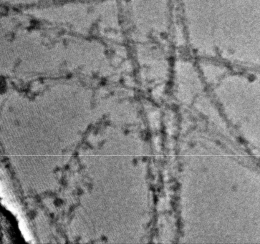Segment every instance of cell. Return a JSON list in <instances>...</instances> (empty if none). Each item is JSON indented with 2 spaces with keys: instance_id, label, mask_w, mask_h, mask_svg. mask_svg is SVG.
<instances>
[{
  "instance_id": "cell-1",
  "label": "cell",
  "mask_w": 260,
  "mask_h": 244,
  "mask_svg": "<svg viewBox=\"0 0 260 244\" xmlns=\"http://www.w3.org/2000/svg\"><path fill=\"white\" fill-rule=\"evenodd\" d=\"M19 228H20V231L22 232L25 239L28 242L30 241V240H32V237H31V235L30 233H29L28 228H27V226H26L25 221H24L22 219L19 220Z\"/></svg>"
}]
</instances>
